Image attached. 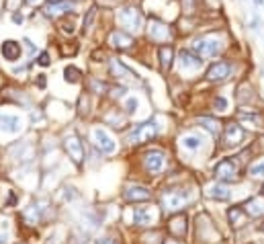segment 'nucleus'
<instances>
[{
    "mask_svg": "<svg viewBox=\"0 0 264 244\" xmlns=\"http://www.w3.org/2000/svg\"><path fill=\"white\" fill-rule=\"evenodd\" d=\"M111 21H113L115 27H119V29L137 37L145 29L148 13L141 7V0H127V3H123L117 9L111 11Z\"/></svg>",
    "mask_w": 264,
    "mask_h": 244,
    "instance_id": "f257e3e1",
    "label": "nucleus"
},
{
    "mask_svg": "<svg viewBox=\"0 0 264 244\" xmlns=\"http://www.w3.org/2000/svg\"><path fill=\"white\" fill-rule=\"evenodd\" d=\"M229 45V37L225 29H213L205 33H197L191 39V49H195L203 60H219Z\"/></svg>",
    "mask_w": 264,
    "mask_h": 244,
    "instance_id": "f03ea898",
    "label": "nucleus"
},
{
    "mask_svg": "<svg viewBox=\"0 0 264 244\" xmlns=\"http://www.w3.org/2000/svg\"><path fill=\"white\" fill-rule=\"evenodd\" d=\"M143 37H145L152 45L172 43V41L176 39V27H174L170 21H166L164 17L148 15L145 29H143Z\"/></svg>",
    "mask_w": 264,
    "mask_h": 244,
    "instance_id": "7ed1b4c3",
    "label": "nucleus"
},
{
    "mask_svg": "<svg viewBox=\"0 0 264 244\" xmlns=\"http://www.w3.org/2000/svg\"><path fill=\"white\" fill-rule=\"evenodd\" d=\"M176 72L181 74V78H193V76H199L201 70L205 68V60L191 47H181L176 51Z\"/></svg>",
    "mask_w": 264,
    "mask_h": 244,
    "instance_id": "20e7f679",
    "label": "nucleus"
},
{
    "mask_svg": "<svg viewBox=\"0 0 264 244\" xmlns=\"http://www.w3.org/2000/svg\"><path fill=\"white\" fill-rule=\"evenodd\" d=\"M80 7L82 5L76 3V0H47V3L39 9V15H41V19H45L49 23H55L62 17L80 13Z\"/></svg>",
    "mask_w": 264,
    "mask_h": 244,
    "instance_id": "39448f33",
    "label": "nucleus"
},
{
    "mask_svg": "<svg viewBox=\"0 0 264 244\" xmlns=\"http://www.w3.org/2000/svg\"><path fill=\"white\" fill-rule=\"evenodd\" d=\"M236 68H238V64L233 60H213L209 64V68L205 70V80L207 83H215V85L227 83L236 74Z\"/></svg>",
    "mask_w": 264,
    "mask_h": 244,
    "instance_id": "423d86ee",
    "label": "nucleus"
},
{
    "mask_svg": "<svg viewBox=\"0 0 264 244\" xmlns=\"http://www.w3.org/2000/svg\"><path fill=\"white\" fill-rule=\"evenodd\" d=\"M107 68H109V74L117 80L121 85H133V83H141V76L129 68L121 58H109L107 62Z\"/></svg>",
    "mask_w": 264,
    "mask_h": 244,
    "instance_id": "0eeeda50",
    "label": "nucleus"
},
{
    "mask_svg": "<svg viewBox=\"0 0 264 244\" xmlns=\"http://www.w3.org/2000/svg\"><path fill=\"white\" fill-rule=\"evenodd\" d=\"M105 41H107V47H111V49H115V51H133V49L137 47L135 35H131V33H127V31L115 27V25L109 29Z\"/></svg>",
    "mask_w": 264,
    "mask_h": 244,
    "instance_id": "6e6552de",
    "label": "nucleus"
},
{
    "mask_svg": "<svg viewBox=\"0 0 264 244\" xmlns=\"http://www.w3.org/2000/svg\"><path fill=\"white\" fill-rule=\"evenodd\" d=\"M23 58H25V49H23L21 39H15V37L0 39V60L15 66V64H21Z\"/></svg>",
    "mask_w": 264,
    "mask_h": 244,
    "instance_id": "1a4fd4ad",
    "label": "nucleus"
},
{
    "mask_svg": "<svg viewBox=\"0 0 264 244\" xmlns=\"http://www.w3.org/2000/svg\"><path fill=\"white\" fill-rule=\"evenodd\" d=\"M191 199H193V195H191L189 191H185V189H168V191H164L162 197H160L164 211H176V209H181V207H185L187 203H191Z\"/></svg>",
    "mask_w": 264,
    "mask_h": 244,
    "instance_id": "9d476101",
    "label": "nucleus"
},
{
    "mask_svg": "<svg viewBox=\"0 0 264 244\" xmlns=\"http://www.w3.org/2000/svg\"><path fill=\"white\" fill-rule=\"evenodd\" d=\"M101 17H103V9L91 0V5H88L86 11L80 15V33L82 35H91L99 27Z\"/></svg>",
    "mask_w": 264,
    "mask_h": 244,
    "instance_id": "9b49d317",
    "label": "nucleus"
},
{
    "mask_svg": "<svg viewBox=\"0 0 264 244\" xmlns=\"http://www.w3.org/2000/svg\"><path fill=\"white\" fill-rule=\"evenodd\" d=\"M158 133V125L156 121H145V123H139L135 125L129 133H127V142L129 144H141V142H150L154 135Z\"/></svg>",
    "mask_w": 264,
    "mask_h": 244,
    "instance_id": "f8f14e48",
    "label": "nucleus"
},
{
    "mask_svg": "<svg viewBox=\"0 0 264 244\" xmlns=\"http://www.w3.org/2000/svg\"><path fill=\"white\" fill-rule=\"evenodd\" d=\"M91 135H93L95 146H97L101 152H105V154H115V152H117V142L113 140V135H111L107 129L95 127V129L91 131Z\"/></svg>",
    "mask_w": 264,
    "mask_h": 244,
    "instance_id": "ddd939ff",
    "label": "nucleus"
},
{
    "mask_svg": "<svg viewBox=\"0 0 264 244\" xmlns=\"http://www.w3.org/2000/svg\"><path fill=\"white\" fill-rule=\"evenodd\" d=\"M133 226H152L158 220V213L154 207H133L129 215Z\"/></svg>",
    "mask_w": 264,
    "mask_h": 244,
    "instance_id": "4468645a",
    "label": "nucleus"
},
{
    "mask_svg": "<svg viewBox=\"0 0 264 244\" xmlns=\"http://www.w3.org/2000/svg\"><path fill=\"white\" fill-rule=\"evenodd\" d=\"M80 15L82 13H76V15H68V17H62V19H57L55 21V27H57V31L64 35V37H74L80 29Z\"/></svg>",
    "mask_w": 264,
    "mask_h": 244,
    "instance_id": "2eb2a0df",
    "label": "nucleus"
},
{
    "mask_svg": "<svg viewBox=\"0 0 264 244\" xmlns=\"http://www.w3.org/2000/svg\"><path fill=\"white\" fill-rule=\"evenodd\" d=\"M143 167L148 173H162L166 167V154L162 150H150L143 156Z\"/></svg>",
    "mask_w": 264,
    "mask_h": 244,
    "instance_id": "dca6fc26",
    "label": "nucleus"
},
{
    "mask_svg": "<svg viewBox=\"0 0 264 244\" xmlns=\"http://www.w3.org/2000/svg\"><path fill=\"white\" fill-rule=\"evenodd\" d=\"M64 148H66L68 156L76 162V165H80V162L84 160V146H82V142H80V138H78L76 133L66 135V140H64Z\"/></svg>",
    "mask_w": 264,
    "mask_h": 244,
    "instance_id": "f3484780",
    "label": "nucleus"
},
{
    "mask_svg": "<svg viewBox=\"0 0 264 244\" xmlns=\"http://www.w3.org/2000/svg\"><path fill=\"white\" fill-rule=\"evenodd\" d=\"M0 131L3 133H21L23 131V119L13 113H0Z\"/></svg>",
    "mask_w": 264,
    "mask_h": 244,
    "instance_id": "a211bd4d",
    "label": "nucleus"
},
{
    "mask_svg": "<svg viewBox=\"0 0 264 244\" xmlns=\"http://www.w3.org/2000/svg\"><path fill=\"white\" fill-rule=\"evenodd\" d=\"M176 60V49L172 43H164V45H158V64H160V70L162 72H168L172 68Z\"/></svg>",
    "mask_w": 264,
    "mask_h": 244,
    "instance_id": "6ab92c4d",
    "label": "nucleus"
},
{
    "mask_svg": "<svg viewBox=\"0 0 264 244\" xmlns=\"http://www.w3.org/2000/svg\"><path fill=\"white\" fill-rule=\"evenodd\" d=\"M238 169H236V165L229 160V158H225V160H221L219 165L215 167V177L219 179V181H225V183H229V181H236L238 177Z\"/></svg>",
    "mask_w": 264,
    "mask_h": 244,
    "instance_id": "aec40b11",
    "label": "nucleus"
},
{
    "mask_svg": "<svg viewBox=\"0 0 264 244\" xmlns=\"http://www.w3.org/2000/svg\"><path fill=\"white\" fill-rule=\"evenodd\" d=\"M123 197L129 203H137V201H148L152 197V193H150V189H145L141 185H131V187H125Z\"/></svg>",
    "mask_w": 264,
    "mask_h": 244,
    "instance_id": "412c9836",
    "label": "nucleus"
},
{
    "mask_svg": "<svg viewBox=\"0 0 264 244\" xmlns=\"http://www.w3.org/2000/svg\"><path fill=\"white\" fill-rule=\"evenodd\" d=\"M223 142H225L227 146H231V148L244 142V129L240 127V123H227V125H225Z\"/></svg>",
    "mask_w": 264,
    "mask_h": 244,
    "instance_id": "4be33fe9",
    "label": "nucleus"
},
{
    "mask_svg": "<svg viewBox=\"0 0 264 244\" xmlns=\"http://www.w3.org/2000/svg\"><path fill=\"white\" fill-rule=\"evenodd\" d=\"M86 89H88V93H93V95L105 97V95H109L111 85L107 83V80H101L99 76H91V78L86 80Z\"/></svg>",
    "mask_w": 264,
    "mask_h": 244,
    "instance_id": "5701e85b",
    "label": "nucleus"
},
{
    "mask_svg": "<svg viewBox=\"0 0 264 244\" xmlns=\"http://www.w3.org/2000/svg\"><path fill=\"white\" fill-rule=\"evenodd\" d=\"M62 74H64V83H68V85H80L84 80V72L74 64H68L62 70Z\"/></svg>",
    "mask_w": 264,
    "mask_h": 244,
    "instance_id": "b1692460",
    "label": "nucleus"
},
{
    "mask_svg": "<svg viewBox=\"0 0 264 244\" xmlns=\"http://www.w3.org/2000/svg\"><path fill=\"white\" fill-rule=\"evenodd\" d=\"M201 146H203V138L199 133H185V135H181V148H185L189 152H197V150H201Z\"/></svg>",
    "mask_w": 264,
    "mask_h": 244,
    "instance_id": "393cba45",
    "label": "nucleus"
},
{
    "mask_svg": "<svg viewBox=\"0 0 264 244\" xmlns=\"http://www.w3.org/2000/svg\"><path fill=\"white\" fill-rule=\"evenodd\" d=\"M207 197H211L215 201H227L231 197V191L225 185H211V187H207Z\"/></svg>",
    "mask_w": 264,
    "mask_h": 244,
    "instance_id": "a878e982",
    "label": "nucleus"
},
{
    "mask_svg": "<svg viewBox=\"0 0 264 244\" xmlns=\"http://www.w3.org/2000/svg\"><path fill=\"white\" fill-rule=\"evenodd\" d=\"M139 105H141V99H139L135 93H129V95L123 99V107H121V109H123L127 115H137Z\"/></svg>",
    "mask_w": 264,
    "mask_h": 244,
    "instance_id": "bb28decb",
    "label": "nucleus"
},
{
    "mask_svg": "<svg viewBox=\"0 0 264 244\" xmlns=\"http://www.w3.org/2000/svg\"><path fill=\"white\" fill-rule=\"evenodd\" d=\"M244 211H246L248 215H254V218L262 215V213H264V199H262V197H254V199H250V201L246 203Z\"/></svg>",
    "mask_w": 264,
    "mask_h": 244,
    "instance_id": "cd10ccee",
    "label": "nucleus"
},
{
    "mask_svg": "<svg viewBox=\"0 0 264 244\" xmlns=\"http://www.w3.org/2000/svg\"><path fill=\"white\" fill-rule=\"evenodd\" d=\"M21 41H23V49H25V58L33 62V60H35V56H37V53H39L41 49L37 47V43H35V41H33V39H31L29 35H23V37H21Z\"/></svg>",
    "mask_w": 264,
    "mask_h": 244,
    "instance_id": "c85d7f7f",
    "label": "nucleus"
},
{
    "mask_svg": "<svg viewBox=\"0 0 264 244\" xmlns=\"http://www.w3.org/2000/svg\"><path fill=\"white\" fill-rule=\"evenodd\" d=\"M170 232L174 234V236H185L187 234V220L181 215V218H174L172 222H170Z\"/></svg>",
    "mask_w": 264,
    "mask_h": 244,
    "instance_id": "c756f323",
    "label": "nucleus"
},
{
    "mask_svg": "<svg viewBox=\"0 0 264 244\" xmlns=\"http://www.w3.org/2000/svg\"><path fill=\"white\" fill-rule=\"evenodd\" d=\"M9 15V21L15 25V27H23L25 23H27V19H29V15L25 13V9H19V11H11V13H7Z\"/></svg>",
    "mask_w": 264,
    "mask_h": 244,
    "instance_id": "7c9ffc66",
    "label": "nucleus"
},
{
    "mask_svg": "<svg viewBox=\"0 0 264 244\" xmlns=\"http://www.w3.org/2000/svg\"><path fill=\"white\" fill-rule=\"evenodd\" d=\"M45 203L43 201H37V203H33L27 211H25V215L31 220V222H39L41 220V215H43V211H45V207H43Z\"/></svg>",
    "mask_w": 264,
    "mask_h": 244,
    "instance_id": "2f4dec72",
    "label": "nucleus"
},
{
    "mask_svg": "<svg viewBox=\"0 0 264 244\" xmlns=\"http://www.w3.org/2000/svg\"><path fill=\"white\" fill-rule=\"evenodd\" d=\"M197 123H199V125H203L205 129H209V131H211V133H215V135L221 131V123H219L217 119H211V117H199V119H197Z\"/></svg>",
    "mask_w": 264,
    "mask_h": 244,
    "instance_id": "473e14b6",
    "label": "nucleus"
},
{
    "mask_svg": "<svg viewBox=\"0 0 264 244\" xmlns=\"http://www.w3.org/2000/svg\"><path fill=\"white\" fill-rule=\"evenodd\" d=\"M33 64L39 66V68H49V66H51V51H49V49H41V51L35 56Z\"/></svg>",
    "mask_w": 264,
    "mask_h": 244,
    "instance_id": "72a5a7b5",
    "label": "nucleus"
},
{
    "mask_svg": "<svg viewBox=\"0 0 264 244\" xmlns=\"http://www.w3.org/2000/svg\"><path fill=\"white\" fill-rule=\"evenodd\" d=\"M213 109L219 111V113H225V111L229 109V101H227V97H223V95H215V99H213Z\"/></svg>",
    "mask_w": 264,
    "mask_h": 244,
    "instance_id": "f704fd0d",
    "label": "nucleus"
},
{
    "mask_svg": "<svg viewBox=\"0 0 264 244\" xmlns=\"http://www.w3.org/2000/svg\"><path fill=\"white\" fill-rule=\"evenodd\" d=\"M229 222H231L233 226H242V224H246V211L233 207V209L229 211Z\"/></svg>",
    "mask_w": 264,
    "mask_h": 244,
    "instance_id": "c9c22d12",
    "label": "nucleus"
},
{
    "mask_svg": "<svg viewBox=\"0 0 264 244\" xmlns=\"http://www.w3.org/2000/svg\"><path fill=\"white\" fill-rule=\"evenodd\" d=\"M93 3H97L101 9H105V11H113V9H117L119 5H123V3H127V0H93Z\"/></svg>",
    "mask_w": 264,
    "mask_h": 244,
    "instance_id": "e433bc0d",
    "label": "nucleus"
},
{
    "mask_svg": "<svg viewBox=\"0 0 264 244\" xmlns=\"http://www.w3.org/2000/svg\"><path fill=\"white\" fill-rule=\"evenodd\" d=\"M78 47H80V45H78L76 41H68V39H66L64 43H60V49H62L64 56H66V53H68V56H76V53H78Z\"/></svg>",
    "mask_w": 264,
    "mask_h": 244,
    "instance_id": "4c0bfd02",
    "label": "nucleus"
},
{
    "mask_svg": "<svg viewBox=\"0 0 264 244\" xmlns=\"http://www.w3.org/2000/svg\"><path fill=\"white\" fill-rule=\"evenodd\" d=\"M248 173H250V177H254V179H260V177H264V158H262V160H258L256 165H252Z\"/></svg>",
    "mask_w": 264,
    "mask_h": 244,
    "instance_id": "58836bf2",
    "label": "nucleus"
},
{
    "mask_svg": "<svg viewBox=\"0 0 264 244\" xmlns=\"http://www.w3.org/2000/svg\"><path fill=\"white\" fill-rule=\"evenodd\" d=\"M23 3H25V9H31V11H39L45 3H47V0H23Z\"/></svg>",
    "mask_w": 264,
    "mask_h": 244,
    "instance_id": "ea45409f",
    "label": "nucleus"
},
{
    "mask_svg": "<svg viewBox=\"0 0 264 244\" xmlns=\"http://www.w3.org/2000/svg\"><path fill=\"white\" fill-rule=\"evenodd\" d=\"M45 85H47V76H45V74H37L35 87H37V89H45Z\"/></svg>",
    "mask_w": 264,
    "mask_h": 244,
    "instance_id": "a19ab883",
    "label": "nucleus"
},
{
    "mask_svg": "<svg viewBox=\"0 0 264 244\" xmlns=\"http://www.w3.org/2000/svg\"><path fill=\"white\" fill-rule=\"evenodd\" d=\"M97 244H119V242H117L115 238H101Z\"/></svg>",
    "mask_w": 264,
    "mask_h": 244,
    "instance_id": "79ce46f5",
    "label": "nucleus"
},
{
    "mask_svg": "<svg viewBox=\"0 0 264 244\" xmlns=\"http://www.w3.org/2000/svg\"><path fill=\"white\" fill-rule=\"evenodd\" d=\"M5 13V0H0V15Z\"/></svg>",
    "mask_w": 264,
    "mask_h": 244,
    "instance_id": "37998d69",
    "label": "nucleus"
},
{
    "mask_svg": "<svg viewBox=\"0 0 264 244\" xmlns=\"http://www.w3.org/2000/svg\"><path fill=\"white\" fill-rule=\"evenodd\" d=\"M0 244H7V238H5V236H0Z\"/></svg>",
    "mask_w": 264,
    "mask_h": 244,
    "instance_id": "c03bdc74",
    "label": "nucleus"
},
{
    "mask_svg": "<svg viewBox=\"0 0 264 244\" xmlns=\"http://www.w3.org/2000/svg\"><path fill=\"white\" fill-rule=\"evenodd\" d=\"M76 3H80V5H84V3H86V0H76Z\"/></svg>",
    "mask_w": 264,
    "mask_h": 244,
    "instance_id": "a18cd8bd",
    "label": "nucleus"
},
{
    "mask_svg": "<svg viewBox=\"0 0 264 244\" xmlns=\"http://www.w3.org/2000/svg\"><path fill=\"white\" fill-rule=\"evenodd\" d=\"M166 244H174V242H166Z\"/></svg>",
    "mask_w": 264,
    "mask_h": 244,
    "instance_id": "49530a36",
    "label": "nucleus"
},
{
    "mask_svg": "<svg viewBox=\"0 0 264 244\" xmlns=\"http://www.w3.org/2000/svg\"><path fill=\"white\" fill-rule=\"evenodd\" d=\"M262 232H264V226H262Z\"/></svg>",
    "mask_w": 264,
    "mask_h": 244,
    "instance_id": "de8ad7c7",
    "label": "nucleus"
},
{
    "mask_svg": "<svg viewBox=\"0 0 264 244\" xmlns=\"http://www.w3.org/2000/svg\"><path fill=\"white\" fill-rule=\"evenodd\" d=\"M262 9H264V7H262Z\"/></svg>",
    "mask_w": 264,
    "mask_h": 244,
    "instance_id": "09e8293b",
    "label": "nucleus"
},
{
    "mask_svg": "<svg viewBox=\"0 0 264 244\" xmlns=\"http://www.w3.org/2000/svg\"><path fill=\"white\" fill-rule=\"evenodd\" d=\"M262 191H264V189H262Z\"/></svg>",
    "mask_w": 264,
    "mask_h": 244,
    "instance_id": "8fccbe9b",
    "label": "nucleus"
}]
</instances>
